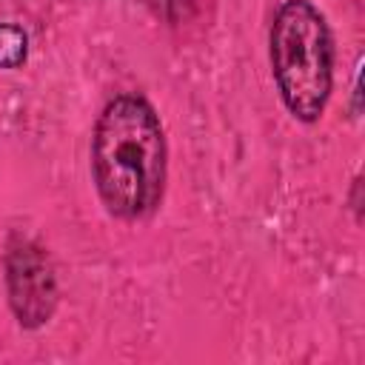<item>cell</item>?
I'll return each mask as SVG.
<instances>
[{
	"label": "cell",
	"mask_w": 365,
	"mask_h": 365,
	"mask_svg": "<svg viewBox=\"0 0 365 365\" xmlns=\"http://www.w3.org/2000/svg\"><path fill=\"white\" fill-rule=\"evenodd\" d=\"M268 60L285 111L311 125L334 88V34L311 0H282L268 29Z\"/></svg>",
	"instance_id": "2"
},
{
	"label": "cell",
	"mask_w": 365,
	"mask_h": 365,
	"mask_svg": "<svg viewBox=\"0 0 365 365\" xmlns=\"http://www.w3.org/2000/svg\"><path fill=\"white\" fill-rule=\"evenodd\" d=\"M6 291L20 328H43L57 308V277L43 245L17 237L6 251Z\"/></svg>",
	"instance_id": "3"
},
{
	"label": "cell",
	"mask_w": 365,
	"mask_h": 365,
	"mask_svg": "<svg viewBox=\"0 0 365 365\" xmlns=\"http://www.w3.org/2000/svg\"><path fill=\"white\" fill-rule=\"evenodd\" d=\"M351 208L356 211V220H362V174L354 177V188H351Z\"/></svg>",
	"instance_id": "5"
},
{
	"label": "cell",
	"mask_w": 365,
	"mask_h": 365,
	"mask_svg": "<svg viewBox=\"0 0 365 365\" xmlns=\"http://www.w3.org/2000/svg\"><path fill=\"white\" fill-rule=\"evenodd\" d=\"M91 180L103 208L125 222L157 211L165 191L168 145L157 108L137 91L114 94L91 131Z\"/></svg>",
	"instance_id": "1"
},
{
	"label": "cell",
	"mask_w": 365,
	"mask_h": 365,
	"mask_svg": "<svg viewBox=\"0 0 365 365\" xmlns=\"http://www.w3.org/2000/svg\"><path fill=\"white\" fill-rule=\"evenodd\" d=\"M29 57V34L17 23H0V68H20Z\"/></svg>",
	"instance_id": "4"
}]
</instances>
